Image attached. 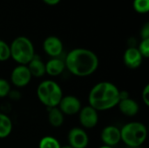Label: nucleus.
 I'll return each instance as SVG.
<instances>
[{
  "instance_id": "nucleus-1",
  "label": "nucleus",
  "mask_w": 149,
  "mask_h": 148,
  "mask_svg": "<svg viewBox=\"0 0 149 148\" xmlns=\"http://www.w3.org/2000/svg\"><path fill=\"white\" fill-rule=\"evenodd\" d=\"M65 68L74 76L87 77L99 67V58L91 50L76 48L70 51L65 60Z\"/></svg>"
},
{
  "instance_id": "nucleus-2",
  "label": "nucleus",
  "mask_w": 149,
  "mask_h": 148,
  "mask_svg": "<svg viewBox=\"0 0 149 148\" xmlns=\"http://www.w3.org/2000/svg\"><path fill=\"white\" fill-rule=\"evenodd\" d=\"M88 102L89 106L98 112L110 110L120 102V90L111 82H100L91 89Z\"/></svg>"
},
{
  "instance_id": "nucleus-3",
  "label": "nucleus",
  "mask_w": 149,
  "mask_h": 148,
  "mask_svg": "<svg viewBox=\"0 0 149 148\" xmlns=\"http://www.w3.org/2000/svg\"><path fill=\"white\" fill-rule=\"evenodd\" d=\"M147 137L148 129L141 122H129L120 129L121 140L129 148L141 147L146 141Z\"/></svg>"
},
{
  "instance_id": "nucleus-4",
  "label": "nucleus",
  "mask_w": 149,
  "mask_h": 148,
  "mask_svg": "<svg viewBox=\"0 0 149 148\" xmlns=\"http://www.w3.org/2000/svg\"><path fill=\"white\" fill-rule=\"evenodd\" d=\"M37 95L39 101L48 109L58 107L62 97L63 92L58 83L47 79L42 81L37 88Z\"/></svg>"
},
{
  "instance_id": "nucleus-5",
  "label": "nucleus",
  "mask_w": 149,
  "mask_h": 148,
  "mask_svg": "<svg viewBox=\"0 0 149 148\" xmlns=\"http://www.w3.org/2000/svg\"><path fill=\"white\" fill-rule=\"evenodd\" d=\"M10 58L18 65H27L35 56L32 42L24 36L16 38L10 45Z\"/></svg>"
},
{
  "instance_id": "nucleus-6",
  "label": "nucleus",
  "mask_w": 149,
  "mask_h": 148,
  "mask_svg": "<svg viewBox=\"0 0 149 148\" xmlns=\"http://www.w3.org/2000/svg\"><path fill=\"white\" fill-rule=\"evenodd\" d=\"M31 72L27 65H17L10 73V82L16 87L21 88L26 86L31 80Z\"/></svg>"
},
{
  "instance_id": "nucleus-7",
  "label": "nucleus",
  "mask_w": 149,
  "mask_h": 148,
  "mask_svg": "<svg viewBox=\"0 0 149 148\" xmlns=\"http://www.w3.org/2000/svg\"><path fill=\"white\" fill-rule=\"evenodd\" d=\"M58 107L64 115L69 116L79 113L80 109L82 108L80 100L77 97L72 95L63 96Z\"/></svg>"
},
{
  "instance_id": "nucleus-8",
  "label": "nucleus",
  "mask_w": 149,
  "mask_h": 148,
  "mask_svg": "<svg viewBox=\"0 0 149 148\" xmlns=\"http://www.w3.org/2000/svg\"><path fill=\"white\" fill-rule=\"evenodd\" d=\"M79 119L80 125L86 129H92L95 127L99 122V114L98 111L86 106L80 109L79 113Z\"/></svg>"
},
{
  "instance_id": "nucleus-9",
  "label": "nucleus",
  "mask_w": 149,
  "mask_h": 148,
  "mask_svg": "<svg viewBox=\"0 0 149 148\" xmlns=\"http://www.w3.org/2000/svg\"><path fill=\"white\" fill-rule=\"evenodd\" d=\"M68 145L72 148H86L89 143V138L83 128L74 127L68 133Z\"/></svg>"
},
{
  "instance_id": "nucleus-10",
  "label": "nucleus",
  "mask_w": 149,
  "mask_h": 148,
  "mask_svg": "<svg viewBox=\"0 0 149 148\" xmlns=\"http://www.w3.org/2000/svg\"><path fill=\"white\" fill-rule=\"evenodd\" d=\"M100 138L105 146L113 147L121 140L120 129L114 126H107L102 129Z\"/></svg>"
},
{
  "instance_id": "nucleus-11",
  "label": "nucleus",
  "mask_w": 149,
  "mask_h": 148,
  "mask_svg": "<svg viewBox=\"0 0 149 148\" xmlns=\"http://www.w3.org/2000/svg\"><path fill=\"white\" fill-rule=\"evenodd\" d=\"M43 49L51 58H58L63 51V43L58 37L49 36L44 40Z\"/></svg>"
},
{
  "instance_id": "nucleus-12",
  "label": "nucleus",
  "mask_w": 149,
  "mask_h": 148,
  "mask_svg": "<svg viewBox=\"0 0 149 148\" xmlns=\"http://www.w3.org/2000/svg\"><path fill=\"white\" fill-rule=\"evenodd\" d=\"M142 56L136 47H128L123 56V61L127 67L130 69L138 68L142 63Z\"/></svg>"
},
{
  "instance_id": "nucleus-13",
  "label": "nucleus",
  "mask_w": 149,
  "mask_h": 148,
  "mask_svg": "<svg viewBox=\"0 0 149 148\" xmlns=\"http://www.w3.org/2000/svg\"><path fill=\"white\" fill-rule=\"evenodd\" d=\"M117 106L119 107V110L120 111V113L127 117L135 116L139 113V110H140L139 104L131 98L120 100Z\"/></svg>"
},
{
  "instance_id": "nucleus-14",
  "label": "nucleus",
  "mask_w": 149,
  "mask_h": 148,
  "mask_svg": "<svg viewBox=\"0 0 149 148\" xmlns=\"http://www.w3.org/2000/svg\"><path fill=\"white\" fill-rule=\"evenodd\" d=\"M65 69V62L59 58H52L45 63V73L52 77L60 75Z\"/></svg>"
},
{
  "instance_id": "nucleus-15",
  "label": "nucleus",
  "mask_w": 149,
  "mask_h": 148,
  "mask_svg": "<svg viewBox=\"0 0 149 148\" xmlns=\"http://www.w3.org/2000/svg\"><path fill=\"white\" fill-rule=\"evenodd\" d=\"M31 77L40 78L45 74V64L38 56H34L31 62L27 65Z\"/></svg>"
},
{
  "instance_id": "nucleus-16",
  "label": "nucleus",
  "mask_w": 149,
  "mask_h": 148,
  "mask_svg": "<svg viewBox=\"0 0 149 148\" xmlns=\"http://www.w3.org/2000/svg\"><path fill=\"white\" fill-rule=\"evenodd\" d=\"M64 114L58 109V107H53L49 109L48 121L53 127H60L64 123Z\"/></svg>"
},
{
  "instance_id": "nucleus-17",
  "label": "nucleus",
  "mask_w": 149,
  "mask_h": 148,
  "mask_svg": "<svg viewBox=\"0 0 149 148\" xmlns=\"http://www.w3.org/2000/svg\"><path fill=\"white\" fill-rule=\"evenodd\" d=\"M11 120L6 115L0 113V139L7 138L12 131Z\"/></svg>"
},
{
  "instance_id": "nucleus-18",
  "label": "nucleus",
  "mask_w": 149,
  "mask_h": 148,
  "mask_svg": "<svg viewBox=\"0 0 149 148\" xmlns=\"http://www.w3.org/2000/svg\"><path fill=\"white\" fill-rule=\"evenodd\" d=\"M61 145L58 140L52 136L43 137L38 143V148H60Z\"/></svg>"
},
{
  "instance_id": "nucleus-19",
  "label": "nucleus",
  "mask_w": 149,
  "mask_h": 148,
  "mask_svg": "<svg viewBox=\"0 0 149 148\" xmlns=\"http://www.w3.org/2000/svg\"><path fill=\"white\" fill-rule=\"evenodd\" d=\"M134 9L140 14H146L149 11V0H134Z\"/></svg>"
},
{
  "instance_id": "nucleus-20",
  "label": "nucleus",
  "mask_w": 149,
  "mask_h": 148,
  "mask_svg": "<svg viewBox=\"0 0 149 148\" xmlns=\"http://www.w3.org/2000/svg\"><path fill=\"white\" fill-rule=\"evenodd\" d=\"M10 58V45L3 40L0 39V62H4Z\"/></svg>"
},
{
  "instance_id": "nucleus-21",
  "label": "nucleus",
  "mask_w": 149,
  "mask_h": 148,
  "mask_svg": "<svg viewBox=\"0 0 149 148\" xmlns=\"http://www.w3.org/2000/svg\"><path fill=\"white\" fill-rule=\"evenodd\" d=\"M10 92V83L6 79L0 78V98L7 97Z\"/></svg>"
},
{
  "instance_id": "nucleus-22",
  "label": "nucleus",
  "mask_w": 149,
  "mask_h": 148,
  "mask_svg": "<svg viewBox=\"0 0 149 148\" xmlns=\"http://www.w3.org/2000/svg\"><path fill=\"white\" fill-rule=\"evenodd\" d=\"M142 58H148L149 57V39H142L137 48Z\"/></svg>"
},
{
  "instance_id": "nucleus-23",
  "label": "nucleus",
  "mask_w": 149,
  "mask_h": 148,
  "mask_svg": "<svg viewBox=\"0 0 149 148\" xmlns=\"http://www.w3.org/2000/svg\"><path fill=\"white\" fill-rule=\"evenodd\" d=\"M141 98L143 100V103L145 106H149V85H146L144 87L142 92H141Z\"/></svg>"
},
{
  "instance_id": "nucleus-24",
  "label": "nucleus",
  "mask_w": 149,
  "mask_h": 148,
  "mask_svg": "<svg viewBox=\"0 0 149 148\" xmlns=\"http://www.w3.org/2000/svg\"><path fill=\"white\" fill-rule=\"evenodd\" d=\"M141 37L142 39H149V23H146L141 28Z\"/></svg>"
},
{
  "instance_id": "nucleus-25",
  "label": "nucleus",
  "mask_w": 149,
  "mask_h": 148,
  "mask_svg": "<svg viewBox=\"0 0 149 148\" xmlns=\"http://www.w3.org/2000/svg\"><path fill=\"white\" fill-rule=\"evenodd\" d=\"M8 96L10 97V99H11L12 100H15V101L16 100H19L20 98H21L20 92L18 91H16V90H13V91L10 90V92H9V95Z\"/></svg>"
},
{
  "instance_id": "nucleus-26",
  "label": "nucleus",
  "mask_w": 149,
  "mask_h": 148,
  "mask_svg": "<svg viewBox=\"0 0 149 148\" xmlns=\"http://www.w3.org/2000/svg\"><path fill=\"white\" fill-rule=\"evenodd\" d=\"M44 1V3H46V4H48V5H56V4H58L59 2H60V0H43Z\"/></svg>"
},
{
  "instance_id": "nucleus-27",
  "label": "nucleus",
  "mask_w": 149,
  "mask_h": 148,
  "mask_svg": "<svg viewBox=\"0 0 149 148\" xmlns=\"http://www.w3.org/2000/svg\"><path fill=\"white\" fill-rule=\"evenodd\" d=\"M60 148H72L71 146H69V145H66V146H63V147H61Z\"/></svg>"
},
{
  "instance_id": "nucleus-28",
  "label": "nucleus",
  "mask_w": 149,
  "mask_h": 148,
  "mask_svg": "<svg viewBox=\"0 0 149 148\" xmlns=\"http://www.w3.org/2000/svg\"><path fill=\"white\" fill-rule=\"evenodd\" d=\"M99 148H113V147H107V146H102V147H99Z\"/></svg>"
}]
</instances>
